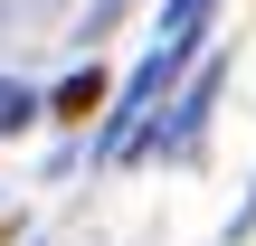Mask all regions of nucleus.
<instances>
[{"instance_id": "obj_1", "label": "nucleus", "mask_w": 256, "mask_h": 246, "mask_svg": "<svg viewBox=\"0 0 256 246\" xmlns=\"http://www.w3.org/2000/svg\"><path fill=\"white\" fill-rule=\"evenodd\" d=\"M95 95H104V66H76L57 85V114H95Z\"/></svg>"}, {"instance_id": "obj_2", "label": "nucleus", "mask_w": 256, "mask_h": 246, "mask_svg": "<svg viewBox=\"0 0 256 246\" xmlns=\"http://www.w3.org/2000/svg\"><path fill=\"white\" fill-rule=\"evenodd\" d=\"M28 114H38V95H28V85H10V76H0V133H28Z\"/></svg>"}]
</instances>
